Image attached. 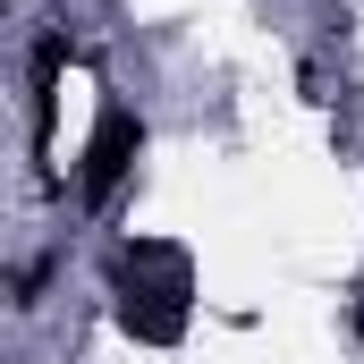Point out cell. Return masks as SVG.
Segmentation results:
<instances>
[{
  "instance_id": "cell-1",
  "label": "cell",
  "mask_w": 364,
  "mask_h": 364,
  "mask_svg": "<svg viewBox=\"0 0 364 364\" xmlns=\"http://www.w3.org/2000/svg\"><path fill=\"white\" fill-rule=\"evenodd\" d=\"M136 153H144V119H136L127 102H102V119H93V136H85V153H77V195H85L93 212L127 186Z\"/></svg>"
},
{
  "instance_id": "cell-2",
  "label": "cell",
  "mask_w": 364,
  "mask_h": 364,
  "mask_svg": "<svg viewBox=\"0 0 364 364\" xmlns=\"http://www.w3.org/2000/svg\"><path fill=\"white\" fill-rule=\"evenodd\" d=\"M60 68H68V34H43L34 60H26V85H34V144H51V102H60Z\"/></svg>"
},
{
  "instance_id": "cell-3",
  "label": "cell",
  "mask_w": 364,
  "mask_h": 364,
  "mask_svg": "<svg viewBox=\"0 0 364 364\" xmlns=\"http://www.w3.org/2000/svg\"><path fill=\"white\" fill-rule=\"evenodd\" d=\"M43 279H51V263H26V272H17V296H9V305H17V314H34V305H43Z\"/></svg>"
},
{
  "instance_id": "cell-4",
  "label": "cell",
  "mask_w": 364,
  "mask_h": 364,
  "mask_svg": "<svg viewBox=\"0 0 364 364\" xmlns=\"http://www.w3.org/2000/svg\"><path fill=\"white\" fill-rule=\"evenodd\" d=\"M356 331H364V288H356Z\"/></svg>"
}]
</instances>
